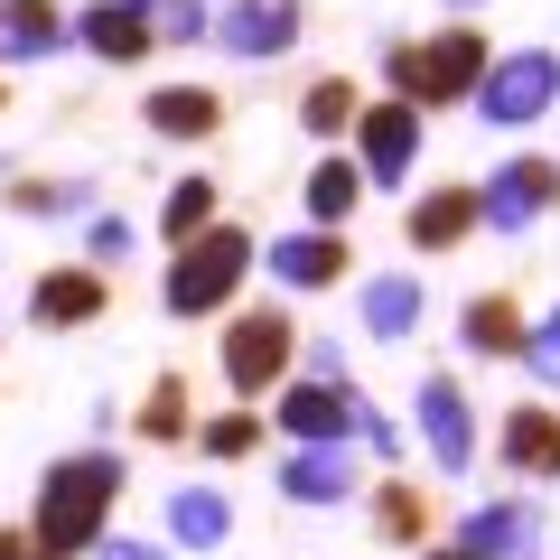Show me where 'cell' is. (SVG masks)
<instances>
[{
  "instance_id": "cell-24",
  "label": "cell",
  "mask_w": 560,
  "mask_h": 560,
  "mask_svg": "<svg viewBox=\"0 0 560 560\" xmlns=\"http://www.w3.org/2000/svg\"><path fill=\"white\" fill-rule=\"evenodd\" d=\"M300 121H308L318 140H346V131L364 121V103H355V84H346V75H318V84L300 94Z\"/></svg>"
},
{
  "instance_id": "cell-7",
  "label": "cell",
  "mask_w": 560,
  "mask_h": 560,
  "mask_svg": "<svg viewBox=\"0 0 560 560\" xmlns=\"http://www.w3.org/2000/svg\"><path fill=\"white\" fill-rule=\"evenodd\" d=\"M411 420H420V448H430V477H467V467H477V411H467V393L448 374L420 383Z\"/></svg>"
},
{
  "instance_id": "cell-26",
  "label": "cell",
  "mask_w": 560,
  "mask_h": 560,
  "mask_svg": "<svg viewBox=\"0 0 560 560\" xmlns=\"http://www.w3.org/2000/svg\"><path fill=\"white\" fill-rule=\"evenodd\" d=\"M140 440H187V383L178 374L150 383V401H140Z\"/></svg>"
},
{
  "instance_id": "cell-22",
  "label": "cell",
  "mask_w": 560,
  "mask_h": 560,
  "mask_svg": "<svg viewBox=\"0 0 560 560\" xmlns=\"http://www.w3.org/2000/svg\"><path fill=\"white\" fill-rule=\"evenodd\" d=\"M355 197H364V168L355 160H318V168H308V224H318V234H337V224L355 215Z\"/></svg>"
},
{
  "instance_id": "cell-25",
  "label": "cell",
  "mask_w": 560,
  "mask_h": 560,
  "mask_svg": "<svg viewBox=\"0 0 560 560\" xmlns=\"http://www.w3.org/2000/svg\"><path fill=\"white\" fill-rule=\"evenodd\" d=\"M206 224H215V187H206V178H178V187H168V206H160V234H168V243H197Z\"/></svg>"
},
{
  "instance_id": "cell-1",
  "label": "cell",
  "mask_w": 560,
  "mask_h": 560,
  "mask_svg": "<svg viewBox=\"0 0 560 560\" xmlns=\"http://www.w3.org/2000/svg\"><path fill=\"white\" fill-rule=\"evenodd\" d=\"M113 504H121V458L84 448V458H57V467H47V486H38V523H28V533H38L57 560L103 551V523H113Z\"/></svg>"
},
{
  "instance_id": "cell-30",
  "label": "cell",
  "mask_w": 560,
  "mask_h": 560,
  "mask_svg": "<svg viewBox=\"0 0 560 560\" xmlns=\"http://www.w3.org/2000/svg\"><path fill=\"white\" fill-rule=\"evenodd\" d=\"M84 253H94V271H113V261H131V224H121V215H94V234H84Z\"/></svg>"
},
{
  "instance_id": "cell-6",
  "label": "cell",
  "mask_w": 560,
  "mask_h": 560,
  "mask_svg": "<svg viewBox=\"0 0 560 560\" xmlns=\"http://www.w3.org/2000/svg\"><path fill=\"white\" fill-rule=\"evenodd\" d=\"M364 420H374L364 393H346V383H327V374L300 383V393H280V440L290 448H346Z\"/></svg>"
},
{
  "instance_id": "cell-12",
  "label": "cell",
  "mask_w": 560,
  "mask_h": 560,
  "mask_svg": "<svg viewBox=\"0 0 560 560\" xmlns=\"http://www.w3.org/2000/svg\"><path fill=\"white\" fill-rule=\"evenodd\" d=\"M215 38L234 47V57H280V47L300 38V0H234L215 20Z\"/></svg>"
},
{
  "instance_id": "cell-15",
  "label": "cell",
  "mask_w": 560,
  "mask_h": 560,
  "mask_svg": "<svg viewBox=\"0 0 560 560\" xmlns=\"http://www.w3.org/2000/svg\"><path fill=\"white\" fill-rule=\"evenodd\" d=\"M477 187H430V197H411V243L420 253H458L467 234H477Z\"/></svg>"
},
{
  "instance_id": "cell-4",
  "label": "cell",
  "mask_w": 560,
  "mask_h": 560,
  "mask_svg": "<svg viewBox=\"0 0 560 560\" xmlns=\"http://www.w3.org/2000/svg\"><path fill=\"white\" fill-rule=\"evenodd\" d=\"M551 94H560V57H551V47H514V57H495V66H486L477 113L495 121V131H523V121H541V113H551Z\"/></svg>"
},
{
  "instance_id": "cell-33",
  "label": "cell",
  "mask_w": 560,
  "mask_h": 560,
  "mask_svg": "<svg viewBox=\"0 0 560 560\" xmlns=\"http://www.w3.org/2000/svg\"><path fill=\"white\" fill-rule=\"evenodd\" d=\"M0 560H57V551L38 533H20V523H0Z\"/></svg>"
},
{
  "instance_id": "cell-35",
  "label": "cell",
  "mask_w": 560,
  "mask_h": 560,
  "mask_svg": "<svg viewBox=\"0 0 560 560\" xmlns=\"http://www.w3.org/2000/svg\"><path fill=\"white\" fill-rule=\"evenodd\" d=\"M430 560H467V551H458V541H448V551H430Z\"/></svg>"
},
{
  "instance_id": "cell-36",
  "label": "cell",
  "mask_w": 560,
  "mask_h": 560,
  "mask_svg": "<svg viewBox=\"0 0 560 560\" xmlns=\"http://www.w3.org/2000/svg\"><path fill=\"white\" fill-rule=\"evenodd\" d=\"M448 10H477V0H448Z\"/></svg>"
},
{
  "instance_id": "cell-10",
  "label": "cell",
  "mask_w": 560,
  "mask_h": 560,
  "mask_svg": "<svg viewBox=\"0 0 560 560\" xmlns=\"http://www.w3.org/2000/svg\"><path fill=\"white\" fill-rule=\"evenodd\" d=\"M75 38L94 47L103 66H131V57L160 47V0H94V10L75 20Z\"/></svg>"
},
{
  "instance_id": "cell-3",
  "label": "cell",
  "mask_w": 560,
  "mask_h": 560,
  "mask_svg": "<svg viewBox=\"0 0 560 560\" xmlns=\"http://www.w3.org/2000/svg\"><path fill=\"white\" fill-rule=\"evenodd\" d=\"M243 271H253V234H243V224H206V234L178 243V261H168V318L224 308L243 290Z\"/></svg>"
},
{
  "instance_id": "cell-9",
  "label": "cell",
  "mask_w": 560,
  "mask_h": 560,
  "mask_svg": "<svg viewBox=\"0 0 560 560\" xmlns=\"http://www.w3.org/2000/svg\"><path fill=\"white\" fill-rule=\"evenodd\" d=\"M355 160H364V178H374V187H401V178H411V160H420V113H411V103H364Z\"/></svg>"
},
{
  "instance_id": "cell-27",
  "label": "cell",
  "mask_w": 560,
  "mask_h": 560,
  "mask_svg": "<svg viewBox=\"0 0 560 560\" xmlns=\"http://www.w3.org/2000/svg\"><path fill=\"white\" fill-rule=\"evenodd\" d=\"M374 523H383V541H420V533H430V504H420L411 486H383V495H374Z\"/></svg>"
},
{
  "instance_id": "cell-23",
  "label": "cell",
  "mask_w": 560,
  "mask_h": 560,
  "mask_svg": "<svg viewBox=\"0 0 560 560\" xmlns=\"http://www.w3.org/2000/svg\"><path fill=\"white\" fill-rule=\"evenodd\" d=\"M0 47H10V57H47V47H66L57 0H0Z\"/></svg>"
},
{
  "instance_id": "cell-8",
  "label": "cell",
  "mask_w": 560,
  "mask_h": 560,
  "mask_svg": "<svg viewBox=\"0 0 560 560\" xmlns=\"http://www.w3.org/2000/svg\"><path fill=\"white\" fill-rule=\"evenodd\" d=\"M560 197V160H504L495 178L477 187V215L495 224V234H523V224H541Z\"/></svg>"
},
{
  "instance_id": "cell-13",
  "label": "cell",
  "mask_w": 560,
  "mask_h": 560,
  "mask_svg": "<svg viewBox=\"0 0 560 560\" xmlns=\"http://www.w3.org/2000/svg\"><path fill=\"white\" fill-rule=\"evenodd\" d=\"M103 300H113V290H103L94 261H84V271L66 261V271H47L38 290H28V318L38 327H84V318H103Z\"/></svg>"
},
{
  "instance_id": "cell-20",
  "label": "cell",
  "mask_w": 560,
  "mask_h": 560,
  "mask_svg": "<svg viewBox=\"0 0 560 560\" xmlns=\"http://www.w3.org/2000/svg\"><path fill=\"white\" fill-rule=\"evenodd\" d=\"M504 458L523 477H560V420L551 411H504Z\"/></svg>"
},
{
  "instance_id": "cell-28",
  "label": "cell",
  "mask_w": 560,
  "mask_h": 560,
  "mask_svg": "<svg viewBox=\"0 0 560 560\" xmlns=\"http://www.w3.org/2000/svg\"><path fill=\"white\" fill-rule=\"evenodd\" d=\"M10 206H20V215H84V187L75 178H20Z\"/></svg>"
},
{
  "instance_id": "cell-16",
  "label": "cell",
  "mask_w": 560,
  "mask_h": 560,
  "mask_svg": "<svg viewBox=\"0 0 560 560\" xmlns=\"http://www.w3.org/2000/svg\"><path fill=\"white\" fill-rule=\"evenodd\" d=\"M280 495H290V504H346V495H355V458H346V448H290Z\"/></svg>"
},
{
  "instance_id": "cell-21",
  "label": "cell",
  "mask_w": 560,
  "mask_h": 560,
  "mask_svg": "<svg viewBox=\"0 0 560 560\" xmlns=\"http://www.w3.org/2000/svg\"><path fill=\"white\" fill-rule=\"evenodd\" d=\"M523 337H533V327H523V308L504 300V290H477V300H467V346H477V355H523Z\"/></svg>"
},
{
  "instance_id": "cell-19",
  "label": "cell",
  "mask_w": 560,
  "mask_h": 560,
  "mask_svg": "<svg viewBox=\"0 0 560 560\" xmlns=\"http://www.w3.org/2000/svg\"><path fill=\"white\" fill-rule=\"evenodd\" d=\"M355 308H364V327L393 346V337H411V327H420V280H411V271H383V280H364Z\"/></svg>"
},
{
  "instance_id": "cell-37",
  "label": "cell",
  "mask_w": 560,
  "mask_h": 560,
  "mask_svg": "<svg viewBox=\"0 0 560 560\" xmlns=\"http://www.w3.org/2000/svg\"><path fill=\"white\" fill-rule=\"evenodd\" d=\"M0 103H10V94H0Z\"/></svg>"
},
{
  "instance_id": "cell-31",
  "label": "cell",
  "mask_w": 560,
  "mask_h": 560,
  "mask_svg": "<svg viewBox=\"0 0 560 560\" xmlns=\"http://www.w3.org/2000/svg\"><path fill=\"white\" fill-rule=\"evenodd\" d=\"M523 364H533L541 383H560V318H541L533 337H523Z\"/></svg>"
},
{
  "instance_id": "cell-14",
  "label": "cell",
  "mask_w": 560,
  "mask_h": 560,
  "mask_svg": "<svg viewBox=\"0 0 560 560\" xmlns=\"http://www.w3.org/2000/svg\"><path fill=\"white\" fill-rule=\"evenodd\" d=\"M533 533H541L533 504H477V514L458 523V551L467 560H523V551H533Z\"/></svg>"
},
{
  "instance_id": "cell-11",
  "label": "cell",
  "mask_w": 560,
  "mask_h": 560,
  "mask_svg": "<svg viewBox=\"0 0 560 560\" xmlns=\"http://www.w3.org/2000/svg\"><path fill=\"white\" fill-rule=\"evenodd\" d=\"M271 280L280 290H337L346 280V234H318V224H308V234H280L271 243Z\"/></svg>"
},
{
  "instance_id": "cell-18",
  "label": "cell",
  "mask_w": 560,
  "mask_h": 560,
  "mask_svg": "<svg viewBox=\"0 0 560 560\" xmlns=\"http://www.w3.org/2000/svg\"><path fill=\"white\" fill-rule=\"evenodd\" d=\"M168 533H178L187 551H215V541L234 533V504H224L215 486H178V495H168Z\"/></svg>"
},
{
  "instance_id": "cell-29",
  "label": "cell",
  "mask_w": 560,
  "mask_h": 560,
  "mask_svg": "<svg viewBox=\"0 0 560 560\" xmlns=\"http://www.w3.org/2000/svg\"><path fill=\"white\" fill-rule=\"evenodd\" d=\"M261 448V420L253 411H215L206 420V458H253Z\"/></svg>"
},
{
  "instance_id": "cell-32",
  "label": "cell",
  "mask_w": 560,
  "mask_h": 560,
  "mask_svg": "<svg viewBox=\"0 0 560 560\" xmlns=\"http://www.w3.org/2000/svg\"><path fill=\"white\" fill-rule=\"evenodd\" d=\"M206 0H160V38H206Z\"/></svg>"
},
{
  "instance_id": "cell-5",
  "label": "cell",
  "mask_w": 560,
  "mask_h": 560,
  "mask_svg": "<svg viewBox=\"0 0 560 560\" xmlns=\"http://www.w3.org/2000/svg\"><path fill=\"white\" fill-rule=\"evenodd\" d=\"M290 355H300V327L271 308H243L234 327H224V383L234 393H280V374H290Z\"/></svg>"
},
{
  "instance_id": "cell-2",
  "label": "cell",
  "mask_w": 560,
  "mask_h": 560,
  "mask_svg": "<svg viewBox=\"0 0 560 560\" xmlns=\"http://www.w3.org/2000/svg\"><path fill=\"white\" fill-rule=\"evenodd\" d=\"M486 38L477 28H440V38H411V47H393V103H411V113H440V103H477V84H486Z\"/></svg>"
},
{
  "instance_id": "cell-17",
  "label": "cell",
  "mask_w": 560,
  "mask_h": 560,
  "mask_svg": "<svg viewBox=\"0 0 560 560\" xmlns=\"http://www.w3.org/2000/svg\"><path fill=\"white\" fill-rule=\"evenodd\" d=\"M224 121V103L206 94V84H160V94H150V131L160 140H206Z\"/></svg>"
},
{
  "instance_id": "cell-34",
  "label": "cell",
  "mask_w": 560,
  "mask_h": 560,
  "mask_svg": "<svg viewBox=\"0 0 560 560\" xmlns=\"http://www.w3.org/2000/svg\"><path fill=\"white\" fill-rule=\"evenodd\" d=\"M103 560H168L160 541H103Z\"/></svg>"
}]
</instances>
